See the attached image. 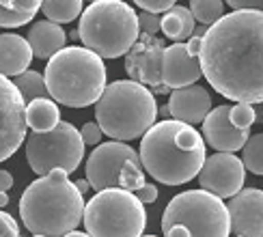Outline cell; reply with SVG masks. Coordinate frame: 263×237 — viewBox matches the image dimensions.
<instances>
[{"label":"cell","instance_id":"35","mask_svg":"<svg viewBox=\"0 0 263 237\" xmlns=\"http://www.w3.org/2000/svg\"><path fill=\"white\" fill-rule=\"evenodd\" d=\"M201 46H203V37L192 35V37L188 39V50H190L192 56H199V54H201Z\"/></svg>","mask_w":263,"mask_h":237},{"label":"cell","instance_id":"23","mask_svg":"<svg viewBox=\"0 0 263 237\" xmlns=\"http://www.w3.org/2000/svg\"><path fill=\"white\" fill-rule=\"evenodd\" d=\"M15 89L20 91V95L24 97V102H32V100H39V97H50L48 91V84H46V75H41L39 71H24L13 78ZM52 100V97H50Z\"/></svg>","mask_w":263,"mask_h":237},{"label":"cell","instance_id":"31","mask_svg":"<svg viewBox=\"0 0 263 237\" xmlns=\"http://www.w3.org/2000/svg\"><path fill=\"white\" fill-rule=\"evenodd\" d=\"M0 237H20L17 222L5 211H0Z\"/></svg>","mask_w":263,"mask_h":237},{"label":"cell","instance_id":"17","mask_svg":"<svg viewBox=\"0 0 263 237\" xmlns=\"http://www.w3.org/2000/svg\"><path fill=\"white\" fill-rule=\"evenodd\" d=\"M171 118L188 125L203 123L205 116L212 112V97L203 86L192 84L183 89H175L168 97Z\"/></svg>","mask_w":263,"mask_h":237},{"label":"cell","instance_id":"14","mask_svg":"<svg viewBox=\"0 0 263 237\" xmlns=\"http://www.w3.org/2000/svg\"><path fill=\"white\" fill-rule=\"evenodd\" d=\"M203 138L218 153H235L242 151L250 138V129H239L231 121V106H218L205 116Z\"/></svg>","mask_w":263,"mask_h":237},{"label":"cell","instance_id":"1","mask_svg":"<svg viewBox=\"0 0 263 237\" xmlns=\"http://www.w3.org/2000/svg\"><path fill=\"white\" fill-rule=\"evenodd\" d=\"M199 58L216 93L237 104H263V11L224 13L207 28Z\"/></svg>","mask_w":263,"mask_h":237},{"label":"cell","instance_id":"20","mask_svg":"<svg viewBox=\"0 0 263 237\" xmlns=\"http://www.w3.org/2000/svg\"><path fill=\"white\" fill-rule=\"evenodd\" d=\"M26 123L32 132H50L61 123L59 104L50 97H39L26 106Z\"/></svg>","mask_w":263,"mask_h":237},{"label":"cell","instance_id":"9","mask_svg":"<svg viewBox=\"0 0 263 237\" xmlns=\"http://www.w3.org/2000/svg\"><path fill=\"white\" fill-rule=\"evenodd\" d=\"M86 179L95 192L110 188L138 192L147 183L138 151L125 143H119V140L95 147V151L86 160Z\"/></svg>","mask_w":263,"mask_h":237},{"label":"cell","instance_id":"40","mask_svg":"<svg viewBox=\"0 0 263 237\" xmlns=\"http://www.w3.org/2000/svg\"><path fill=\"white\" fill-rule=\"evenodd\" d=\"M142 237H156V235H142Z\"/></svg>","mask_w":263,"mask_h":237},{"label":"cell","instance_id":"2","mask_svg":"<svg viewBox=\"0 0 263 237\" xmlns=\"http://www.w3.org/2000/svg\"><path fill=\"white\" fill-rule=\"evenodd\" d=\"M138 155L145 172L156 181L164 186H181L199 177L207 160L205 138L192 125L166 118L147 129Z\"/></svg>","mask_w":263,"mask_h":237},{"label":"cell","instance_id":"21","mask_svg":"<svg viewBox=\"0 0 263 237\" xmlns=\"http://www.w3.org/2000/svg\"><path fill=\"white\" fill-rule=\"evenodd\" d=\"M194 15L190 7H179L175 5L162 15V32L164 37L173 39L175 43H183L185 39H190L194 35Z\"/></svg>","mask_w":263,"mask_h":237},{"label":"cell","instance_id":"4","mask_svg":"<svg viewBox=\"0 0 263 237\" xmlns=\"http://www.w3.org/2000/svg\"><path fill=\"white\" fill-rule=\"evenodd\" d=\"M46 84L50 97L67 108H86L100 102L106 91V65L89 48L69 46L46 65Z\"/></svg>","mask_w":263,"mask_h":237},{"label":"cell","instance_id":"39","mask_svg":"<svg viewBox=\"0 0 263 237\" xmlns=\"http://www.w3.org/2000/svg\"><path fill=\"white\" fill-rule=\"evenodd\" d=\"M65 237H91L89 233H82V231H71V233H67Z\"/></svg>","mask_w":263,"mask_h":237},{"label":"cell","instance_id":"32","mask_svg":"<svg viewBox=\"0 0 263 237\" xmlns=\"http://www.w3.org/2000/svg\"><path fill=\"white\" fill-rule=\"evenodd\" d=\"M136 196H138V201L142 203V205H151V203H156L158 201V188L153 186V183H145L138 192H134Z\"/></svg>","mask_w":263,"mask_h":237},{"label":"cell","instance_id":"43","mask_svg":"<svg viewBox=\"0 0 263 237\" xmlns=\"http://www.w3.org/2000/svg\"><path fill=\"white\" fill-rule=\"evenodd\" d=\"M235 237H239V235H235Z\"/></svg>","mask_w":263,"mask_h":237},{"label":"cell","instance_id":"10","mask_svg":"<svg viewBox=\"0 0 263 237\" xmlns=\"http://www.w3.org/2000/svg\"><path fill=\"white\" fill-rule=\"evenodd\" d=\"M84 147L78 129L67 121H61L50 132H32L26 138V162L39 177L57 168L71 175L84 157Z\"/></svg>","mask_w":263,"mask_h":237},{"label":"cell","instance_id":"25","mask_svg":"<svg viewBox=\"0 0 263 237\" xmlns=\"http://www.w3.org/2000/svg\"><path fill=\"white\" fill-rule=\"evenodd\" d=\"M190 11L199 24L214 26L224 17V0H190Z\"/></svg>","mask_w":263,"mask_h":237},{"label":"cell","instance_id":"38","mask_svg":"<svg viewBox=\"0 0 263 237\" xmlns=\"http://www.w3.org/2000/svg\"><path fill=\"white\" fill-rule=\"evenodd\" d=\"M9 205V192H0V209Z\"/></svg>","mask_w":263,"mask_h":237},{"label":"cell","instance_id":"41","mask_svg":"<svg viewBox=\"0 0 263 237\" xmlns=\"http://www.w3.org/2000/svg\"><path fill=\"white\" fill-rule=\"evenodd\" d=\"M32 237H43V235H32Z\"/></svg>","mask_w":263,"mask_h":237},{"label":"cell","instance_id":"7","mask_svg":"<svg viewBox=\"0 0 263 237\" xmlns=\"http://www.w3.org/2000/svg\"><path fill=\"white\" fill-rule=\"evenodd\" d=\"M164 237H229L231 218L222 199L205 190L173 196L162 213Z\"/></svg>","mask_w":263,"mask_h":237},{"label":"cell","instance_id":"42","mask_svg":"<svg viewBox=\"0 0 263 237\" xmlns=\"http://www.w3.org/2000/svg\"><path fill=\"white\" fill-rule=\"evenodd\" d=\"M89 3H95V0H89Z\"/></svg>","mask_w":263,"mask_h":237},{"label":"cell","instance_id":"24","mask_svg":"<svg viewBox=\"0 0 263 237\" xmlns=\"http://www.w3.org/2000/svg\"><path fill=\"white\" fill-rule=\"evenodd\" d=\"M82 3L84 0H43L41 7L50 22L69 24L78 15H82Z\"/></svg>","mask_w":263,"mask_h":237},{"label":"cell","instance_id":"26","mask_svg":"<svg viewBox=\"0 0 263 237\" xmlns=\"http://www.w3.org/2000/svg\"><path fill=\"white\" fill-rule=\"evenodd\" d=\"M242 162L253 175H263V132L248 138L242 149Z\"/></svg>","mask_w":263,"mask_h":237},{"label":"cell","instance_id":"18","mask_svg":"<svg viewBox=\"0 0 263 237\" xmlns=\"http://www.w3.org/2000/svg\"><path fill=\"white\" fill-rule=\"evenodd\" d=\"M30 61L32 50L24 37L13 35V32L0 35V75L15 78V75L28 71Z\"/></svg>","mask_w":263,"mask_h":237},{"label":"cell","instance_id":"19","mask_svg":"<svg viewBox=\"0 0 263 237\" xmlns=\"http://www.w3.org/2000/svg\"><path fill=\"white\" fill-rule=\"evenodd\" d=\"M26 41L30 43L32 56H37L41 61L43 58L50 61L54 54H59L65 48L67 35H65V30L61 28V24H57V22L41 19V22H35V24L28 28Z\"/></svg>","mask_w":263,"mask_h":237},{"label":"cell","instance_id":"13","mask_svg":"<svg viewBox=\"0 0 263 237\" xmlns=\"http://www.w3.org/2000/svg\"><path fill=\"white\" fill-rule=\"evenodd\" d=\"M246 181V166L235 153H214L205 160L199 172L201 190L218 199H233L242 192Z\"/></svg>","mask_w":263,"mask_h":237},{"label":"cell","instance_id":"34","mask_svg":"<svg viewBox=\"0 0 263 237\" xmlns=\"http://www.w3.org/2000/svg\"><path fill=\"white\" fill-rule=\"evenodd\" d=\"M13 188V175L9 170H0V192H9Z\"/></svg>","mask_w":263,"mask_h":237},{"label":"cell","instance_id":"3","mask_svg":"<svg viewBox=\"0 0 263 237\" xmlns=\"http://www.w3.org/2000/svg\"><path fill=\"white\" fill-rule=\"evenodd\" d=\"M84 196L65 170L35 179L20 196V218L32 235L65 237L84 218Z\"/></svg>","mask_w":263,"mask_h":237},{"label":"cell","instance_id":"27","mask_svg":"<svg viewBox=\"0 0 263 237\" xmlns=\"http://www.w3.org/2000/svg\"><path fill=\"white\" fill-rule=\"evenodd\" d=\"M231 121L239 129H250L257 123V110L253 104H235L231 106Z\"/></svg>","mask_w":263,"mask_h":237},{"label":"cell","instance_id":"33","mask_svg":"<svg viewBox=\"0 0 263 237\" xmlns=\"http://www.w3.org/2000/svg\"><path fill=\"white\" fill-rule=\"evenodd\" d=\"M233 11H244V9H255L263 11V0H224Z\"/></svg>","mask_w":263,"mask_h":237},{"label":"cell","instance_id":"6","mask_svg":"<svg viewBox=\"0 0 263 237\" xmlns=\"http://www.w3.org/2000/svg\"><path fill=\"white\" fill-rule=\"evenodd\" d=\"M80 41L102 58H119L140 37L138 13L123 0H95L80 15Z\"/></svg>","mask_w":263,"mask_h":237},{"label":"cell","instance_id":"11","mask_svg":"<svg viewBox=\"0 0 263 237\" xmlns=\"http://www.w3.org/2000/svg\"><path fill=\"white\" fill-rule=\"evenodd\" d=\"M164 41L156 35L140 32L138 41L125 54V71L129 80H134L156 93H168L171 89L162 80V58H164Z\"/></svg>","mask_w":263,"mask_h":237},{"label":"cell","instance_id":"8","mask_svg":"<svg viewBox=\"0 0 263 237\" xmlns=\"http://www.w3.org/2000/svg\"><path fill=\"white\" fill-rule=\"evenodd\" d=\"M82 222L91 237H142L147 213L134 192L110 188L95 192L84 207Z\"/></svg>","mask_w":263,"mask_h":237},{"label":"cell","instance_id":"30","mask_svg":"<svg viewBox=\"0 0 263 237\" xmlns=\"http://www.w3.org/2000/svg\"><path fill=\"white\" fill-rule=\"evenodd\" d=\"M80 134H82V140H84V145H89V147H95V145H100V140H102V136H104L102 127L97 125V123H93V121L84 123V125H82V129H80Z\"/></svg>","mask_w":263,"mask_h":237},{"label":"cell","instance_id":"5","mask_svg":"<svg viewBox=\"0 0 263 237\" xmlns=\"http://www.w3.org/2000/svg\"><path fill=\"white\" fill-rule=\"evenodd\" d=\"M158 104L151 89L134 80H117L106 86L95 104V118L106 136L127 143L145 136L156 125Z\"/></svg>","mask_w":263,"mask_h":237},{"label":"cell","instance_id":"16","mask_svg":"<svg viewBox=\"0 0 263 237\" xmlns=\"http://www.w3.org/2000/svg\"><path fill=\"white\" fill-rule=\"evenodd\" d=\"M203 75L201 58L192 56L188 50V43H173L166 46L162 58V80L168 89H183L199 82Z\"/></svg>","mask_w":263,"mask_h":237},{"label":"cell","instance_id":"15","mask_svg":"<svg viewBox=\"0 0 263 237\" xmlns=\"http://www.w3.org/2000/svg\"><path fill=\"white\" fill-rule=\"evenodd\" d=\"M231 231L239 237H263V190L244 188L227 205Z\"/></svg>","mask_w":263,"mask_h":237},{"label":"cell","instance_id":"28","mask_svg":"<svg viewBox=\"0 0 263 237\" xmlns=\"http://www.w3.org/2000/svg\"><path fill=\"white\" fill-rule=\"evenodd\" d=\"M138 26H140V32L145 35H153L156 37L158 32H162V17L158 13H138Z\"/></svg>","mask_w":263,"mask_h":237},{"label":"cell","instance_id":"29","mask_svg":"<svg viewBox=\"0 0 263 237\" xmlns=\"http://www.w3.org/2000/svg\"><path fill=\"white\" fill-rule=\"evenodd\" d=\"M134 3L147 13H166L168 9L175 7L177 0H134Z\"/></svg>","mask_w":263,"mask_h":237},{"label":"cell","instance_id":"22","mask_svg":"<svg viewBox=\"0 0 263 237\" xmlns=\"http://www.w3.org/2000/svg\"><path fill=\"white\" fill-rule=\"evenodd\" d=\"M43 0H0V28L24 26L37 15Z\"/></svg>","mask_w":263,"mask_h":237},{"label":"cell","instance_id":"36","mask_svg":"<svg viewBox=\"0 0 263 237\" xmlns=\"http://www.w3.org/2000/svg\"><path fill=\"white\" fill-rule=\"evenodd\" d=\"M76 188H78V192L84 196V194L91 190V183H89V179H78V181H76Z\"/></svg>","mask_w":263,"mask_h":237},{"label":"cell","instance_id":"12","mask_svg":"<svg viewBox=\"0 0 263 237\" xmlns=\"http://www.w3.org/2000/svg\"><path fill=\"white\" fill-rule=\"evenodd\" d=\"M26 102L7 75H0V164L26 140Z\"/></svg>","mask_w":263,"mask_h":237},{"label":"cell","instance_id":"37","mask_svg":"<svg viewBox=\"0 0 263 237\" xmlns=\"http://www.w3.org/2000/svg\"><path fill=\"white\" fill-rule=\"evenodd\" d=\"M158 114H160V116H164V121H166V118L171 116V110H168V104H166V106H162V108H158Z\"/></svg>","mask_w":263,"mask_h":237}]
</instances>
